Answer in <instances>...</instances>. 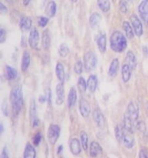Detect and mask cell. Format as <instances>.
<instances>
[{
	"mask_svg": "<svg viewBox=\"0 0 148 158\" xmlns=\"http://www.w3.org/2000/svg\"><path fill=\"white\" fill-rule=\"evenodd\" d=\"M1 158H9V155H8V149H7V147H6V146L4 147V148L2 149V153H1Z\"/></svg>",
	"mask_w": 148,
	"mask_h": 158,
	"instance_id": "45",
	"label": "cell"
},
{
	"mask_svg": "<svg viewBox=\"0 0 148 158\" xmlns=\"http://www.w3.org/2000/svg\"><path fill=\"white\" fill-rule=\"evenodd\" d=\"M56 74L59 80L60 83L64 84L65 71L64 66L61 63H58L56 67Z\"/></svg>",
	"mask_w": 148,
	"mask_h": 158,
	"instance_id": "22",
	"label": "cell"
},
{
	"mask_svg": "<svg viewBox=\"0 0 148 158\" xmlns=\"http://www.w3.org/2000/svg\"><path fill=\"white\" fill-rule=\"evenodd\" d=\"M32 26V20L29 17H23L20 22V27L23 31L29 30Z\"/></svg>",
	"mask_w": 148,
	"mask_h": 158,
	"instance_id": "25",
	"label": "cell"
},
{
	"mask_svg": "<svg viewBox=\"0 0 148 158\" xmlns=\"http://www.w3.org/2000/svg\"><path fill=\"white\" fill-rule=\"evenodd\" d=\"M39 102H41V103H44V102H46V96L45 95V96H40L39 98Z\"/></svg>",
	"mask_w": 148,
	"mask_h": 158,
	"instance_id": "46",
	"label": "cell"
},
{
	"mask_svg": "<svg viewBox=\"0 0 148 158\" xmlns=\"http://www.w3.org/2000/svg\"><path fill=\"white\" fill-rule=\"evenodd\" d=\"M30 64V55L29 52L25 51L23 53L22 59V64L21 68L23 71H26L29 67Z\"/></svg>",
	"mask_w": 148,
	"mask_h": 158,
	"instance_id": "28",
	"label": "cell"
},
{
	"mask_svg": "<svg viewBox=\"0 0 148 158\" xmlns=\"http://www.w3.org/2000/svg\"><path fill=\"white\" fill-rule=\"evenodd\" d=\"M119 69V61L118 59H114L111 62L108 70V74L111 77H115Z\"/></svg>",
	"mask_w": 148,
	"mask_h": 158,
	"instance_id": "19",
	"label": "cell"
},
{
	"mask_svg": "<svg viewBox=\"0 0 148 158\" xmlns=\"http://www.w3.org/2000/svg\"><path fill=\"white\" fill-rule=\"evenodd\" d=\"M102 153L101 145L96 141H92L90 145V155L92 158H96Z\"/></svg>",
	"mask_w": 148,
	"mask_h": 158,
	"instance_id": "14",
	"label": "cell"
},
{
	"mask_svg": "<svg viewBox=\"0 0 148 158\" xmlns=\"http://www.w3.org/2000/svg\"><path fill=\"white\" fill-rule=\"evenodd\" d=\"M36 151L31 144L28 143L25 148L23 157L24 158H35L36 157Z\"/></svg>",
	"mask_w": 148,
	"mask_h": 158,
	"instance_id": "26",
	"label": "cell"
},
{
	"mask_svg": "<svg viewBox=\"0 0 148 158\" xmlns=\"http://www.w3.org/2000/svg\"><path fill=\"white\" fill-rule=\"evenodd\" d=\"M56 92L57 95V98L56 102L58 106L61 105L64 101L65 94L64 84H57L56 88Z\"/></svg>",
	"mask_w": 148,
	"mask_h": 158,
	"instance_id": "12",
	"label": "cell"
},
{
	"mask_svg": "<svg viewBox=\"0 0 148 158\" xmlns=\"http://www.w3.org/2000/svg\"><path fill=\"white\" fill-rule=\"evenodd\" d=\"M69 148L73 155H78L81 152V145L79 139L76 138L71 139L69 144Z\"/></svg>",
	"mask_w": 148,
	"mask_h": 158,
	"instance_id": "17",
	"label": "cell"
},
{
	"mask_svg": "<svg viewBox=\"0 0 148 158\" xmlns=\"http://www.w3.org/2000/svg\"><path fill=\"white\" fill-rule=\"evenodd\" d=\"M97 44L100 52L104 53L106 51V38L105 33H101L97 38Z\"/></svg>",
	"mask_w": 148,
	"mask_h": 158,
	"instance_id": "15",
	"label": "cell"
},
{
	"mask_svg": "<svg viewBox=\"0 0 148 158\" xmlns=\"http://www.w3.org/2000/svg\"><path fill=\"white\" fill-rule=\"evenodd\" d=\"M77 85H78L79 90L81 93H84L88 88L87 83H86V81L83 77H80L79 78Z\"/></svg>",
	"mask_w": 148,
	"mask_h": 158,
	"instance_id": "35",
	"label": "cell"
},
{
	"mask_svg": "<svg viewBox=\"0 0 148 158\" xmlns=\"http://www.w3.org/2000/svg\"><path fill=\"white\" fill-rule=\"evenodd\" d=\"M110 46L111 49L117 53L125 51L127 47V40L125 35L119 31L113 32L110 37Z\"/></svg>",
	"mask_w": 148,
	"mask_h": 158,
	"instance_id": "2",
	"label": "cell"
},
{
	"mask_svg": "<svg viewBox=\"0 0 148 158\" xmlns=\"http://www.w3.org/2000/svg\"><path fill=\"white\" fill-rule=\"evenodd\" d=\"M63 146H62V145H60V146L58 147V149H57V153H58V154H60V153H61L62 151H63Z\"/></svg>",
	"mask_w": 148,
	"mask_h": 158,
	"instance_id": "47",
	"label": "cell"
},
{
	"mask_svg": "<svg viewBox=\"0 0 148 158\" xmlns=\"http://www.w3.org/2000/svg\"><path fill=\"white\" fill-rule=\"evenodd\" d=\"M57 10V5L53 1H49L46 5L45 8V14L50 18L55 16Z\"/></svg>",
	"mask_w": 148,
	"mask_h": 158,
	"instance_id": "21",
	"label": "cell"
},
{
	"mask_svg": "<svg viewBox=\"0 0 148 158\" xmlns=\"http://www.w3.org/2000/svg\"><path fill=\"white\" fill-rule=\"evenodd\" d=\"M9 98L14 116H18L22 111L23 106V92L20 85L14 86L10 92Z\"/></svg>",
	"mask_w": 148,
	"mask_h": 158,
	"instance_id": "1",
	"label": "cell"
},
{
	"mask_svg": "<svg viewBox=\"0 0 148 158\" xmlns=\"http://www.w3.org/2000/svg\"><path fill=\"white\" fill-rule=\"evenodd\" d=\"M137 127L141 132H142L144 135H145L146 133V126L143 122L141 121V122H138L137 124Z\"/></svg>",
	"mask_w": 148,
	"mask_h": 158,
	"instance_id": "41",
	"label": "cell"
},
{
	"mask_svg": "<svg viewBox=\"0 0 148 158\" xmlns=\"http://www.w3.org/2000/svg\"><path fill=\"white\" fill-rule=\"evenodd\" d=\"M139 158H148V152L147 150L145 149H142L140 150L139 153Z\"/></svg>",
	"mask_w": 148,
	"mask_h": 158,
	"instance_id": "43",
	"label": "cell"
},
{
	"mask_svg": "<svg viewBox=\"0 0 148 158\" xmlns=\"http://www.w3.org/2000/svg\"><path fill=\"white\" fill-rule=\"evenodd\" d=\"M42 46L45 50H48L51 46V38L50 33L48 30L43 31L42 38Z\"/></svg>",
	"mask_w": 148,
	"mask_h": 158,
	"instance_id": "23",
	"label": "cell"
},
{
	"mask_svg": "<svg viewBox=\"0 0 148 158\" xmlns=\"http://www.w3.org/2000/svg\"><path fill=\"white\" fill-rule=\"evenodd\" d=\"M98 8L104 13L108 12L111 8L110 0H97Z\"/></svg>",
	"mask_w": 148,
	"mask_h": 158,
	"instance_id": "30",
	"label": "cell"
},
{
	"mask_svg": "<svg viewBox=\"0 0 148 158\" xmlns=\"http://www.w3.org/2000/svg\"><path fill=\"white\" fill-rule=\"evenodd\" d=\"M125 129L122 125H118L116 126L115 129V137L117 140L119 142L121 143L123 136L125 135Z\"/></svg>",
	"mask_w": 148,
	"mask_h": 158,
	"instance_id": "31",
	"label": "cell"
},
{
	"mask_svg": "<svg viewBox=\"0 0 148 158\" xmlns=\"http://www.w3.org/2000/svg\"><path fill=\"white\" fill-rule=\"evenodd\" d=\"M79 108L80 114L83 118H88L91 113L90 105L84 98H80L79 100Z\"/></svg>",
	"mask_w": 148,
	"mask_h": 158,
	"instance_id": "9",
	"label": "cell"
},
{
	"mask_svg": "<svg viewBox=\"0 0 148 158\" xmlns=\"http://www.w3.org/2000/svg\"><path fill=\"white\" fill-rule=\"evenodd\" d=\"M39 41V34L35 28L31 31L28 37V43L32 49H37Z\"/></svg>",
	"mask_w": 148,
	"mask_h": 158,
	"instance_id": "11",
	"label": "cell"
},
{
	"mask_svg": "<svg viewBox=\"0 0 148 158\" xmlns=\"http://www.w3.org/2000/svg\"><path fill=\"white\" fill-rule=\"evenodd\" d=\"M139 116V107L138 104L134 102L129 104L127 111L124 115V118L131 121L135 125Z\"/></svg>",
	"mask_w": 148,
	"mask_h": 158,
	"instance_id": "3",
	"label": "cell"
},
{
	"mask_svg": "<svg viewBox=\"0 0 148 158\" xmlns=\"http://www.w3.org/2000/svg\"><path fill=\"white\" fill-rule=\"evenodd\" d=\"M8 12V9L2 2L0 4V14L1 15H5Z\"/></svg>",
	"mask_w": 148,
	"mask_h": 158,
	"instance_id": "44",
	"label": "cell"
},
{
	"mask_svg": "<svg viewBox=\"0 0 148 158\" xmlns=\"http://www.w3.org/2000/svg\"><path fill=\"white\" fill-rule=\"evenodd\" d=\"M30 0H23V5L24 6H27L29 4Z\"/></svg>",
	"mask_w": 148,
	"mask_h": 158,
	"instance_id": "48",
	"label": "cell"
},
{
	"mask_svg": "<svg viewBox=\"0 0 148 158\" xmlns=\"http://www.w3.org/2000/svg\"><path fill=\"white\" fill-rule=\"evenodd\" d=\"M125 61L126 64L129 66L131 70L135 69L137 65V62L135 56L133 52L129 51L127 53L125 57Z\"/></svg>",
	"mask_w": 148,
	"mask_h": 158,
	"instance_id": "18",
	"label": "cell"
},
{
	"mask_svg": "<svg viewBox=\"0 0 148 158\" xmlns=\"http://www.w3.org/2000/svg\"><path fill=\"white\" fill-rule=\"evenodd\" d=\"M29 115L30 124L32 127H36L39 125V119L37 114V107L34 99L32 98L30 101V109H29Z\"/></svg>",
	"mask_w": 148,
	"mask_h": 158,
	"instance_id": "6",
	"label": "cell"
},
{
	"mask_svg": "<svg viewBox=\"0 0 148 158\" xmlns=\"http://www.w3.org/2000/svg\"><path fill=\"white\" fill-rule=\"evenodd\" d=\"M42 136L40 133H38L32 139V143L35 146H38L41 141Z\"/></svg>",
	"mask_w": 148,
	"mask_h": 158,
	"instance_id": "39",
	"label": "cell"
},
{
	"mask_svg": "<svg viewBox=\"0 0 148 158\" xmlns=\"http://www.w3.org/2000/svg\"><path fill=\"white\" fill-rule=\"evenodd\" d=\"M80 141L82 148L84 151H86L88 148V137L86 132L84 131H82L80 134Z\"/></svg>",
	"mask_w": 148,
	"mask_h": 158,
	"instance_id": "33",
	"label": "cell"
},
{
	"mask_svg": "<svg viewBox=\"0 0 148 158\" xmlns=\"http://www.w3.org/2000/svg\"><path fill=\"white\" fill-rule=\"evenodd\" d=\"M119 9L122 13H126L127 11V4L125 0H120Z\"/></svg>",
	"mask_w": 148,
	"mask_h": 158,
	"instance_id": "40",
	"label": "cell"
},
{
	"mask_svg": "<svg viewBox=\"0 0 148 158\" xmlns=\"http://www.w3.org/2000/svg\"><path fill=\"white\" fill-rule=\"evenodd\" d=\"M127 1H129L130 2H134L135 0H127Z\"/></svg>",
	"mask_w": 148,
	"mask_h": 158,
	"instance_id": "52",
	"label": "cell"
},
{
	"mask_svg": "<svg viewBox=\"0 0 148 158\" xmlns=\"http://www.w3.org/2000/svg\"><path fill=\"white\" fill-rule=\"evenodd\" d=\"M121 75L122 79L125 83L129 81L131 76V69L127 64H124L121 68Z\"/></svg>",
	"mask_w": 148,
	"mask_h": 158,
	"instance_id": "24",
	"label": "cell"
},
{
	"mask_svg": "<svg viewBox=\"0 0 148 158\" xmlns=\"http://www.w3.org/2000/svg\"><path fill=\"white\" fill-rule=\"evenodd\" d=\"M92 119L97 127L103 130L105 127V119L101 111L99 108H96L92 112Z\"/></svg>",
	"mask_w": 148,
	"mask_h": 158,
	"instance_id": "7",
	"label": "cell"
},
{
	"mask_svg": "<svg viewBox=\"0 0 148 158\" xmlns=\"http://www.w3.org/2000/svg\"><path fill=\"white\" fill-rule=\"evenodd\" d=\"M98 84V79L97 77L94 75H92L88 77V79L87 82V86L88 90L91 93H94L97 87Z\"/></svg>",
	"mask_w": 148,
	"mask_h": 158,
	"instance_id": "20",
	"label": "cell"
},
{
	"mask_svg": "<svg viewBox=\"0 0 148 158\" xmlns=\"http://www.w3.org/2000/svg\"><path fill=\"white\" fill-rule=\"evenodd\" d=\"M59 55L62 57H65L68 55L69 53V49L68 45L65 43H63L60 45L59 49Z\"/></svg>",
	"mask_w": 148,
	"mask_h": 158,
	"instance_id": "34",
	"label": "cell"
},
{
	"mask_svg": "<svg viewBox=\"0 0 148 158\" xmlns=\"http://www.w3.org/2000/svg\"><path fill=\"white\" fill-rule=\"evenodd\" d=\"M84 67L87 72L94 70L97 64V58L96 54L92 51L86 52L84 56Z\"/></svg>",
	"mask_w": 148,
	"mask_h": 158,
	"instance_id": "4",
	"label": "cell"
},
{
	"mask_svg": "<svg viewBox=\"0 0 148 158\" xmlns=\"http://www.w3.org/2000/svg\"><path fill=\"white\" fill-rule=\"evenodd\" d=\"M77 100V93L76 90L74 87H72L69 90L68 95V106L70 109L74 108Z\"/></svg>",
	"mask_w": 148,
	"mask_h": 158,
	"instance_id": "16",
	"label": "cell"
},
{
	"mask_svg": "<svg viewBox=\"0 0 148 158\" xmlns=\"http://www.w3.org/2000/svg\"><path fill=\"white\" fill-rule=\"evenodd\" d=\"M60 127L56 124H51L47 131V139L49 143L55 145L60 136Z\"/></svg>",
	"mask_w": 148,
	"mask_h": 158,
	"instance_id": "5",
	"label": "cell"
},
{
	"mask_svg": "<svg viewBox=\"0 0 148 158\" xmlns=\"http://www.w3.org/2000/svg\"><path fill=\"white\" fill-rule=\"evenodd\" d=\"M48 22H49V19L46 17H44V16H41V17L39 18L38 20V25L41 27H46Z\"/></svg>",
	"mask_w": 148,
	"mask_h": 158,
	"instance_id": "38",
	"label": "cell"
},
{
	"mask_svg": "<svg viewBox=\"0 0 148 158\" xmlns=\"http://www.w3.org/2000/svg\"><path fill=\"white\" fill-rule=\"evenodd\" d=\"M5 71H6V78L8 80H9V81L14 80L18 76L17 70L13 67H12L11 66L6 65Z\"/></svg>",
	"mask_w": 148,
	"mask_h": 158,
	"instance_id": "29",
	"label": "cell"
},
{
	"mask_svg": "<svg viewBox=\"0 0 148 158\" xmlns=\"http://www.w3.org/2000/svg\"><path fill=\"white\" fill-rule=\"evenodd\" d=\"M72 1V2H76L77 1H78V0H71Z\"/></svg>",
	"mask_w": 148,
	"mask_h": 158,
	"instance_id": "51",
	"label": "cell"
},
{
	"mask_svg": "<svg viewBox=\"0 0 148 158\" xmlns=\"http://www.w3.org/2000/svg\"><path fill=\"white\" fill-rule=\"evenodd\" d=\"M133 134V133H131L125 129V135L121 143H123L125 147H126L127 148H132L134 146V139Z\"/></svg>",
	"mask_w": 148,
	"mask_h": 158,
	"instance_id": "13",
	"label": "cell"
},
{
	"mask_svg": "<svg viewBox=\"0 0 148 158\" xmlns=\"http://www.w3.org/2000/svg\"><path fill=\"white\" fill-rule=\"evenodd\" d=\"M9 4H12L13 3V0H5Z\"/></svg>",
	"mask_w": 148,
	"mask_h": 158,
	"instance_id": "50",
	"label": "cell"
},
{
	"mask_svg": "<svg viewBox=\"0 0 148 158\" xmlns=\"http://www.w3.org/2000/svg\"><path fill=\"white\" fill-rule=\"evenodd\" d=\"M83 67L82 62L81 61H78L74 65V71L77 74H81L83 72Z\"/></svg>",
	"mask_w": 148,
	"mask_h": 158,
	"instance_id": "36",
	"label": "cell"
},
{
	"mask_svg": "<svg viewBox=\"0 0 148 158\" xmlns=\"http://www.w3.org/2000/svg\"><path fill=\"white\" fill-rule=\"evenodd\" d=\"M123 28L125 31L127 37L129 39H132L134 37L133 30L128 22L125 21L123 23Z\"/></svg>",
	"mask_w": 148,
	"mask_h": 158,
	"instance_id": "32",
	"label": "cell"
},
{
	"mask_svg": "<svg viewBox=\"0 0 148 158\" xmlns=\"http://www.w3.org/2000/svg\"><path fill=\"white\" fill-rule=\"evenodd\" d=\"M45 96H46V102L49 106H51L52 103V94L51 90L49 87L46 88L45 90Z\"/></svg>",
	"mask_w": 148,
	"mask_h": 158,
	"instance_id": "37",
	"label": "cell"
},
{
	"mask_svg": "<svg viewBox=\"0 0 148 158\" xmlns=\"http://www.w3.org/2000/svg\"><path fill=\"white\" fill-rule=\"evenodd\" d=\"M4 130V129L3 125L2 123H1V125H0V133H1V134H2L3 133Z\"/></svg>",
	"mask_w": 148,
	"mask_h": 158,
	"instance_id": "49",
	"label": "cell"
},
{
	"mask_svg": "<svg viewBox=\"0 0 148 158\" xmlns=\"http://www.w3.org/2000/svg\"><path fill=\"white\" fill-rule=\"evenodd\" d=\"M140 18L144 22L148 23V0H142L138 6Z\"/></svg>",
	"mask_w": 148,
	"mask_h": 158,
	"instance_id": "10",
	"label": "cell"
},
{
	"mask_svg": "<svg viewBox=\"0 0 148 158\" xmlns=\"http://www.w3.org/2000/svg\"><path fill=\"white\" fill-rule=\"evenodd\" d=\"M101 20V16L100 14H99L97 12L92 13L89 18V23L90 24V26L93 28L97 27L100 23Z\"/></svg>",
	"mask_w": 148,
	"mask_h": 158,
	"instance_id": "27",
	"label": "cell"
},
{
	"mask_svg": "<svg viewBox=\"0 0 148 158\" xmlns=\"http://www.w3.org/2000/svg\"><path fill=\"white\" fill-rule=\"evenodd\" d=\"M6 38V33L4 28H1L0 30V42L1 44L4 43Z\"/></svg>",
	"mask_w": 148,
	"mask_h": 158,
	"instance_id": "42",
	"label": "cell"
},
{
	"mask_svg": "<svg viewBox=\"0 0 148 158\" xmlns=\"http://www.w3.org/2000/svg\"><path fill=\"white\" fill-rule=\"evenodd\" d=\"M130 19L135 35L138 37H141L143 34V26L141 22L135 15H131Z\"/></svg>",
	"mask_w": 148,
	"mask_h": 158,
	"instance_id": "8",
	"label": "cell"
}]
</instances>
